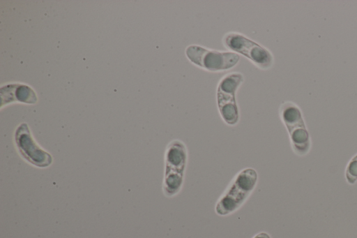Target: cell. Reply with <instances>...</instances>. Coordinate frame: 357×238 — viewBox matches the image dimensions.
<instances>
[{"instance_id":"30bf717a","label":"cell","mask_w":357,"mask_h":238,"mask_svg":"<svg viewBox=\"0 0 357 238\" xmlns=\"http://www.w3.org/2000/svg\"><path fill=\"white\" fill-rule=\"evenodd\" d=\"M252 238H271L268 233L261 232L256 234Z\"/></svg>"},{"instance_id":"3957f363","label":"cell","mask_w":357,"mask_h":238,"mask_svg":"<svg viewBox=\"0 0 357 238\" xmlns=\"http://www.w3.org/2000/svg\"><path fill=\"white\" fill-rule=\"evenodd\" d=\"M244 82L241 72L231 71L222 76L215 89L217 107L222 120L228 126H236L240 119L236 93Z\"/></svg>"},{"instance_id":"277c9868","label":"cell","mask_w":357,"mask_h":238,"mask_svg":"<svg viewBox=\"0 0 357 238\" xmlns=\"http://www.w3.org/2000/svg\"><path fill=\"white\" fill-rule=\"evenodd\" d=\"M222 43L227 50L245 57L260 70H267L274 64V56L267 47L241 32H227Z\"/></svg>"},{"instance_id":"7a4b0ae2","label":"cell","mask_w":357,"mask_h":238,"mask_svg":"<svg viewBox=\"0 0 357 238\" xmlns=\"http://www.w3.org/2000/svg\"><path fill=\"white\" fill-rule=\"evenodd\" d=\"M188 161L186 144L179 139L170 141L164 154L163 194L167 198L176 195L182 189Z\"/></svg>"},{"instance_id":"5b68a950","label":"cell","mask_w":357,"mask_h":238,"mask_svg":"<svg viewBox=\"0 0 357 238\" xmlns=\"http://www.w3.org/2000/svg\"><path fill=\"white\" fill-rule=\"evenodd\" d=\"M185 55L195 66L210 73L231 70L240 61V55L233 52L214 50L197 44L188 45Z\"/></svg>"},{"instance_id":"9c48e42d","label":"cell","mask_w":357,"mask_h":238,"mask_svg":"<svg viewBox=\"0 0 357 238\" xmlns=\"http://www.w3.org/2000/svg\"><path fill=\"white\" fill-rule=\"evenodd\" d=\"M345 178L351 185L357 181V154L348 163L345 170Z\"/></svg>"},{"instance_id":"6da1fadb","label":"cell","mask_w":357,"mask_h":238,"mask_svg":"<svg viewBox=\"0 0 357 238\" xmlns=\"http://www.w3.org/2000/svg\"><path fill=\"white\" fill-rule=\"evenodd\" d=\"M258 181L255 169L246 168L238 172L218 198L215 211L220 216L233 214L241 208L254 191Z\"/></svg>"},{"instance_id":"52a82bcc","label":"cell","mask_w":357,"mask_h":238,"mask_svg":"<svg viewBox=\"0 0 357 238\" xmlns=\"http://www.w3.org/2000/svg\"><path fill=\"white\" fill-rule=\"evenodd\" d=\"M14 141L18 153L29 164L38 168L52 164V155L36 142L27 124L21 123L16 128Z\"/></svg>"},{"instance_id":"8992f818","label":"cell","mask_w":357,"mask_h":238,"mask_svg":"<svg viewBox=\"0 0 357 238\" xmlns=\"http://www.w3.org/2000/svg\"><path fill=\"white\" fill-rule=\"evenodd\" d=\"M279 116L288 131L293 151L298 156L306 155L311 140L300 107L291 101H284L280 105Z\"/></svg>"},{"instance_id":"ba28073f","label":"cell","mask_w":357,"mask_h":238,"mask_svg":"<svg viewBox=\"0 0 357 238\" xmlns=\"http://www.w3.org/2000/svg\"><path fill=\"white\" fill-rule=\"evenodd\" d=\"M1 98L2 108L13 102L26 104H35L38 101L34 90L29 86L22 84H9L1 87Z\"/></svg>"}]
</instances>
